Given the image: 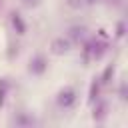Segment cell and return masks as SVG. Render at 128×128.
I'll use <instances>...</instances> for the list:
<instances>
[{
    "label": "cell",
    "mask_w": 128,
    "mask_h": 128,
    "mask_svg": "<svg viewBox=\"0 0 128 128\" xmlns=\"http://www.w3.org/2000/svg\"><path fill=\"white\" fill-rule=\"evenodd\" d=\"M76 102H78V92H76L74 86H64V88L58 90V94H56V106L60 110H70V108L76 106Z\"/></svg>",
    "instance_id": "6da1fadb"
},
{
    "label": "cell",
    "mask_w": 128,
    "mask_h": 128,
    "mask_svg": "<svg viewBox=\"0 0 128 128\" xmlns=\"http://www.w3.org/2000/svg\"><path fill=\"white\" fill-rule=\"evenodd\" d=\"M46 70H48V58L42 52H36L28 62V72L32 76H44Z\"/></svg>",
    "instance_id": "7a4b0ae2"
},
{
    "label": "cell",
    "mask_w": 128,
    "mask_h": 128,
    "mask_svg": "<svg viewBox=\"0 0 128 128\" xmlns=\"http://www.w3.org/2000/svg\"><path fill=\"white\" fill-rule=\"evenodd\" d=\"M70 48H72V40L68 36H56L50 42V54L54 56H64L70 52Z\"/></svg>",
    "instance_id": "3957f363"
},
{
    "label": "cell",
    "mask_w": 128,
    "mask_h": 128,
    "mask_svg": "<svg viewBox=\"0 0 128 128\" xmlns=\"http://www.w3.org/2000/svg\"><path fill=\"white\" fill-rule=\"evenodd\" d=\"M12 124L18 126V128H30V126H36L38 120L32 114H28V112H16L12 116Z\"/></svg>",
    "instance_id": "277c9868"
},
{
    "label": "cell",
    "mask_w": 128,
    "mask_h": 128,
    "mask_svg": "<svg viewBox=\"0 0 128 128\" xmlns=\"http://www.w3.org/2000/svg\"><path fill=\"white\" fill-rule=\"evenodd\" d=\"M10 24H12V28H14V32L18 36H24L26 34V22H24V18L18 12H12L10 14Z\"/></svg>",
    "instance_id": "5b68a950"
},
{
    "label": "cell",
    "mask_w": 128,
    "mask_h": 128,
    "mask_svg": "<svg viewBox=\"0 0 128 128\" xmlns=\"http://www.w3.org/2000/svg\"><path fill=\"white\" fill-rule=\"evenodd\" d=\"M106 108H108V106H106V102H98V104L94 106V114H92V118H94L96 122H102V120L106 118V114H108V112H106Z\"/></svg>",
    "instance_id": "8992f818"
},
{
    "label": "cell",
    "mask_w": 128,
    "mask_h": 128,
    "mask_svg": "<svg viewBox=\"0 0 128 128\" xmlns=\"http://www.w3.org/2000/svg\"><path fill=\"white\" fill-rule=\"evenodd\" d=\"M68 32H70V38L76 40V42L84 40V36H86V28H84V26H72Z\"/></svg>",
    "instance_id": "52a82bcc"
},
{
    "label": "cell",
    "mask_w": 128,
    "mask_h": 128,
    "mask_svg": "<svg viewBox=\"0 0 128 128\" xmlns=\"http://www.w3.org/2000/svg\"><path fill=\"white\" fill-rule=\"evenodd\" d=\"M8 88H10L8 80H6V78H2V80H0V108H2V106H4V102H6V94H8Z\"/></svg>",
    "instance_id": "ba28073f"
},
{
    "label": "cell",
    "mask_w": 128,
    "mask_h": 128,
    "mask_svg": "<svg viewBox=\"0 0 128 128\" xmlns=\"http://www.w3.org/2000/svg\"><path fill=\"white\" fill-rule=\"evenodd\" d=\"M98 90H100V84L94 80V82H92V86H90V98H88L90 102H94V100L98 98Z\"/></svg>",
    "instance_id": "9c48e42d"
},
{
    "label": "cell",
    "mask_w": 128,
    "mask_h": 128,
    "mask_svg": "<svg viewBox=\"0 0 128 128\" xmlns=\"http://www.w3.org/2000/svg\"><path fill=\"white\" fill-rule=\"evenodd\" d=\"M112 74H114V66L110 64V66H108V68L104 70V74H102V84H108V82H110V76H112Z\"/></svg>",
    "instance_id": "30bf717a"
},
{
    "label": "cell",
    "mask_w": 128,
    "mask_h": 128,
    "mask_svg": "<svg viewBox=\"0 0 128 128\" xmlns=\"http://www.w3.org/2000/svg\"><path fill=\"white\" fill-rule=\"evenodd\" d=\"M22 4H24L26 8H36V6L42 4V0H22Z\"/></svg>",
    "instance_id": "8fae6325"
},
{
    "label": "cell",
    "mask_w": 128,
    "mask_h": 128,
    "mask_svg": "<svg viewBox=\"0 0 128 128\" xmlns=\"http://www.w3.org/2000/svg\"><path fill=\"white\" fill-rule=\"evenodd\" d=\"M116 36H118V38H122V36H124V22H120V24H118V28H116Z\"/></svg>",
    "instance_id": "7c38bea8"
},
{
    "label": "cell",
    "mask_w": 128,
    "mask_h": 128,
    "mask_svg": "<svg viewBox=\"0 0 128 128\" xmlns=\"http://www.w3.org/2000/svg\"><path fill=\"white\" fill-rule=\"evenodd\" d=\"M120 98H122V100H126V84H124V82L120 84Z\"/></svg>",
    "instance_id": "4fadbf2b"
},
{
    "label": "cell",
    "mask_w": 128,
    "mask_h": 128,
    "mask_svg": "<svg viewBox=\"0 0 128 128\" xmlns=\"http://www.w3.org/2000/svg\"><path fill=\"white\" fill-rule=\"evenodd\" d=\"M68 4L72 8H78V6H82V0H68Z\"/></svg>",
    "instance_id": "5bb4252c"
}]
</instances>
